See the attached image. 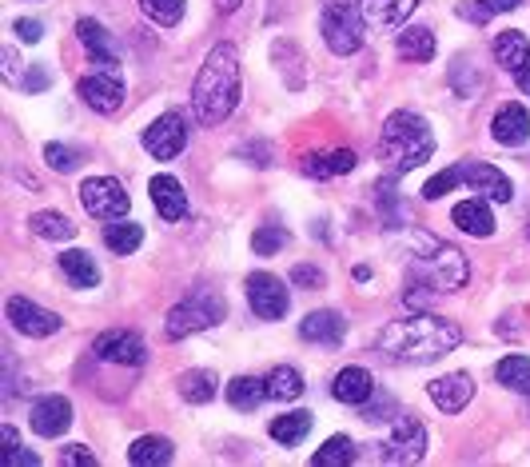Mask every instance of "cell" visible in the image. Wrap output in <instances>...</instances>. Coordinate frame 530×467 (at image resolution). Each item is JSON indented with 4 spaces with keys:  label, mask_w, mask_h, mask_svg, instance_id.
Masks as SVG:
<instances>
[{
    "label": "cell",
    "mask_w": 530,
    "mask_h": 467,
    "mask_svg": "<svg viewBox=\"0 0 530 467\" xmlns=\"http://www.w3.org/2000/svg\"><path fill=\"white\" fill-rule=\"evenodd\" d=\"M463 344V332L459 324L443 320V316H431V312H415V316H403V320H391L379 336V356L391 360V364H403V368H423V364H435L443 360L447 352H455Z\"/></svg>",
    "instance_id": "6da1fadb"
},
{
    "label": "cell",
    "mask_w": 530,
    "mask_h": 467,
    "mask_svg": "<svg viewBox=\"0 0 530 467\" xmlns=\"http://www.w3.org/2000/svg\"><path fill=\"white\" fill-rule=\"evenodd\" d=\"M240 104V52L236 44L220 40L196 72L192 84V112L200 124H224Z\"/></svg>",
    "instance_id": "7a4b0ae2"
},
{
    "label": "cell",
    "mask_w": 530,
    "mask_h": 467,
    "mask_svg": "<svg viewBox=\"0 0 530 467\" xmlns=\"http://www.w3.org/2000/svg\"><path fill=\"white\" fill-rule=\"evenodd\" d=\"M435 152V136L427 128L423 116L399 108L383 120V136H379V156L387 160L391 176H403V172H415L419 164H427Z\"/></svg>",
    "instance_id": "3957f363"
},
{
    "label": "cell",
    "mask_w": 530,
    "mask_h": 467,
    "mask_svg": "<svg viewBox=\"0 0 530 467\" xmlns=\"http://www.w3.org/2000/svg\"><path fill=\"white\" fill-rule=\"evenodd\" d=\"M427 244V256H415V268H411V292H407V308H423L427 304V292H459L467 280H471V264L459 248L443 244V240H431L423 236Z\"/></svg>",
    "instance_id": "277c9868"
},
{
    "label": "cell",
    "mask_w": 530,
    "mask_h": 467,
    "mask_svg": "<svg viewBox=\"0 0 530 467\" xmlns=\"http://www.w3.org/2000/svg\"><path fill=\"white\" fill-rule=\"evenodd\" d=\"M363 0H319V28L335 56H355L363 48Z\"/></svg>",
    "instance_id": "5b68a950"
},
{
    "label": "cell",
    "mask_w": 530,
    "mask_h": 467,
    "mask_svg": "<svg viewBox=\"0 0 530 467\" xmlns=\"http://www.w3.org/2000/svg\"><path fill=\"white\" fill-rule=\"evenodd\" d=\"M224 316H228V304H224L220 296H212V292H196V296L180 300V304L168 312V320H164V336H168V340H184V336H192V332H204V328L220 324Z\"/></svg>",
    "instance_id": "8992f818"
},
{
    "label": "cell",
    "mask_w": 530,
    "mask_h": 467,
    "mask_svg": "<svg viewBox=\"0 0 530 467\" xmlns=\"http://www.w3.org/2000/svg\"><path fill=\"white\" fill-rule=\"evenodd\" d=\"M80 204H84V212L96 216V220H120V216H128V208H132L128 192H124V184H120L116 176H88V180L80 184Z\"/></svg>",
    "instance_id": "52a82bcc"
},
{
    "label": "cell",
    "mask_w": 530,
    "mask_h": 467,
    "mask_svg": "<svg viewBox=\"0 0 530 467\" xmlns=\"http://www.w3.org/2000/svg\"><path fill=\"white\" fill-rule=\"evenodd\" d=\"M427 456V428L419 424V420H411V416H403V420H395V428H391V436L383 440V448H379V460L383 464H419Z\"/></svg>",
    "instance_id": "ba28073f"
},
{
    "label": "cell",
    "mask_w": 530,
    "mask_h": 467,
    "mask_svg": "<svg viewBox=\"0 0 530 467\" xmlns=\"http://www.w3.org/2000/svg\"><path fill=\"white\" fill-rule=\"evenodd\" d=\"M144 148L156 160H176L188 148V120L180 112H164L160 120H152L144 128Z\"/></svg>",
    "instance_id": "9c48e42d"
},
{
    "label": "cell",
    "mask_w": 530,
    "mask_h": 467,
    "mask_svg": "<svg viewBox=\"0 0 530 467\" xmlns=\"http://www.w3.org/2000/svg\"><path fill=\"white\" fill-rule=\"evenodd\" d=\"M4 312H8V324H12L20 336H32V340L56 336V332L64 328V320H60L56 312H48V308H40V304H32V300H24V296H12Z\"/></svg>",
    "instance_id": "30bf717a"
},
{
    "label": "cell",
    "mask_w": 530,
    "mask_h": 467,
    "mask_svg": "<svg viewBox=\"0 0 530 467\" xmlns=\"http://www.w3.org/2000/svg\"><path fill=\"white\" fill-rule=\"evenodd\" d=\"M248 304H252V312L260 316V320H283L287 316V284L279 280V276H271V272H256V276H248Z\"/></svg>",
    "instance_id": "8fae6325"
},
{
    "label": "cell",
    "mask_w": 530,
    "mask_h": 467,
    "mask_svg": "<svg viewBox=\"0 0 530 467\" xmlns=\"http://www.w3.org/2000/svg\"><path fill=\"white\" fill-rule=\"evenodd\" d=\"M80 96L88 108L96 112H116L124 104V80H120V68H96L92 76L80 80Z\"/></svg>",
    "instance_id": "7c38bea8"
},
{
    "label": "cell",
    "mask_w": 530,
    "mask_h": 467,
    "mask_svg": "<svg viewBox=\"0 0 530 467\" xmlns=\"http://www.w3.org/2000/svg\"><path fill=\"white\" fill-rule=\"evenodd\" d=\"M459 172H463V180H467L479 196H487V200H495V204H511V200H515V184H511V176H503L495 164L463 160Z\"/></svg>",
    "instance_id": "4fadbf2b"
},
{
    "label": "cell",
    "mask_w": 530,
    "mask_h": 467,
    "mask_svg": "<svg viewBox=\"0 0 530 467\" xmlns=\"http://www.w3.org/2000/svg\"><path fill=\"white\" fill-rule=\"evenodd\" d=\"M92 352H96L100 360H108V364H120V368H136V364H144V360H148L144 340H140L136 332H124V328L96 336Z\"/></svg>",
    "instance_id": "5bb4252c"
},
{
    "label": "cell",
    "mask_w": 530,
    "mask_h": 467,
    "mask_svg": "<svg viewBox=\"0 0 530 467\" xmlns=\"http://www.w3.org/2000/svg\"><path fill=\"white\" fill-rule=\"evenodd\" d=\"M427 392H431V400H435V408H439V412L459 416V412L471 404L475 384H471V376H467V372H451V376L431 380V384H427Z\"/></svg>",
    "instance_id": "9a60e30c"
},
{
    "label": "cell",
    "mask_w": 530,
    "mask_h": 467,
    "mask_svg": "<svg viewBox=\"0 0 530 467\" xmlns=\"http://www.w3.org/2000/svg\"><path fill=\"white\" fill-rule=\"evenodd\" d=\"M32 432L36 436H44V440H56V436H64L68 432V424H72V404L64 400V396H44V400H36L32 404Z\"/></svg>",
    "instance_id": "2e32d148"
},
{
    "label": "cell",
    "mask_w": 530,
    "mask_h": 467,
    "mask_svg": "<svg viewBox=\"0 0 530 467\" xmlns=\"http://www.w3.org/2000/svg\"><path fill=\"white\" fill-rule=\"evenodd\" d=\"M491 136H495L499 144H507V148L527 144L530 140V112L519 104V100L503 104V108L495 112V120H491Z\"/></svg>",
    "instance_id": "e0dca14e"
},
{
    "label": "cell",
    "mask_w": 530,
    "mask_h": 467,
    "mask_svg": "<svg viewBox=\"0 0 530 467\" xmlns=\"http://www.w3.org/2000/svg\"><path fill=\"white\" fill-rule=\"evenodd\" d=\"M343 332H347V320L339 312H331V308H319V312H311L299 324V336L307 344H323V348H339L343 344Z\"/></svg>",
    "instance_id": "ac0fdd59"
},
{
    "label": "cell",
    "mask_w": 530,
    "mask_h": 467,
    "mask_svg": "<svg viewBox=\"0 0 530 467\" xmlns=\"http://www.w3.org/2000/svg\"><path fill=\"white\" fill-rule=\"evenodd\" d=\"M331 396L347 408H363L371 396H375V376L367 368H343L331 384Z\"/></svg>",
    "instance_id": "d6986e66"
},
{
    "label": "cell",
    "mask_w": 530,
    "mask_h": 467,
    "mask_svg": "<svg viewBox=\"0 0 530 467\" xmlns=\"http://www.w3.org/2000/svg\"><path fill=\"white\" fill-rule=\"evenodd\" d=\"M152 204H156L160 220H168V224L188 216V192H184V184L176 176H156L152 180Z\"/></svg>",
    "instance_id": "ffe728a7"
},
{
    "label": "cell",
    "mask_w": 530,
    "mask_h": 467,
    "mask_svg": "<svg viewBox=\"0 0 530 467\" xmlns=\"http://www.w3.org/2000/svg\"><path fill=\"white\" fill-rule=\"evenodd\" d=\"M451 220H455V228L467 232V236H495V216H491L487 196H475V200L455 204Z\"/></svg>",
    "instance_id": "44dd1931"
},
{
    "label": "cell",
    "mask_w": 530,
    "mask_h": 467,
    "mask_svg": "<svg viewBox=\"0 0 530 467\" xmlns=\"http://www.w3.org/2000/svg\"><path fill=\"white\" fill-rule=\"evenodd\" d=\"M76 36H80V44L88 48V56H92L96 68H120V60H116V52H112V40H108L104 24H96L92 16H84V20L76 24Z\"/></svg>",
    "instance_id": "7402d4cb"
},
{
    "label": "cell",
    "mask_w": 530,
    "mask_h": 467,
    "mask_svg": "<svg viewBox=\"0 0 530 467\" xmlns=\"http://www.w3.org/2000/svg\"><path fill=\"white\" fill-rule=\"evenodd\" d=\"M355 164H359V156H355L351 148H335V152H311V156H303V172L315 176V180L347 176V172H355Z\"/></svg>",
    "instance_id": "603a6c76"
},
{
    "label": "cell",
    "mask_w": 530,
    "mask_h": 467,
    "mask_svg": "<svg viewBox=\"0 0 530 467\" xmlns=\"http://www.w3.org/2000/svg\"><path fill=\"white\" fill-rule=\"evenodd\" d=\"M419 0H363V16L371 28L387 32V28H399L411 12H415Z\"/></svg>",
    "instance_id": "cb8c5ba5"
},
{
    "label": "cell",
    "mask_w": 530,
    "mask_h": 467,
    "mask_svg": "<svg viewBox=\"0 0 530 467\" xmlns=\"http://www.w3.org/2000/svg\"><path fill=\"white\" fill-rule=\"evenodd\" d=\"M495 60L507 68V72H523L530 64V40L523 32H499L495 36Z\"/></svg>",
    "instance_id": "d4e9b609"
},
{
    "label": "cell",
    "mask_w": 530,
    "mask_h": 467,
    "mask_svg": "<svg viewBox=\"0 0 530 467\" xmlns=\"http://www.w3.org/2000/svg\"><path fill=\"white\" fill-rule=\"evenodd\" d=\"M60 268H64V276H68L72 288H96V284H100V268H96V260H92L84 248L64 252V256H60Z\"/></svg>",
    "instance_id": "484cf974"
},
{
    "label": "cell",
    "mask_w": 530,
    "mask_h": 467,
    "mask_svg": "<svg viewBox=\"0 0 530 467\" xmlns=\"http://www.w3.org/2000/svg\"><path fill=\"white\" fill-rule=\"evenodd\" d=\"M399 56H403V60H415V64L435 60V32L423 28V24L403 28V32H399Z\"/></svg>",
    "instance_id": "4316f807"
},
{
    "label": "cell",
    "mask_w": 530,
    "mask_h": 467,
    "mask_svg": "<svg viewBox=\"0 0 530 467\" xmlns=\"http://www.w3.org/2000/svg\"><path fill=\"white\" fill-rule=\"evenodd\" d=\"M128 464H136V467L172 464V440H164V436H140V440L128 448Z\"/></svg>",
    "instance_id": "83f0119b"
},
{
    "label": "cell",
    "mask_w": 530,
    "mask_h": 467,
    "mask_svg": "<svg viewBox=\"0 0 530 467\" xmlns=\"http://www.w3.org/2000/svg\"><path fill=\"white\" fill-rule=\"evenodd\" d=\"M216 392H220V380H216V372H208V368H196V372H184V376H180V396H184L188 404H212Z\"/></svg>",
    "instance_id": "f1b7e54d"
},
{
    "label": "cell",
    "mask_w": 530,
    "mask_h": 467,
    "mask_svg": "<svg viewBox=\"0 0 530 467\" xmlns=\"http://www.w3.org/2000/svg\"><path fill=\"white\" fill-rule=\"evenodd\" d=\"M267 400V380H256V376H236L228 384V404L240 408V412H256Z\"/></svg>",
    "instance_id": "f546056e"
},
{
    "label": "cell",
    "mask_w": 530,
    "mask_h": 467,
    "mask_svg": "<svg viewBox=\"0 0 530 467\" xmlns=\"http://www.w3.org/2000/svg\"><path fill=\"white\" fill-rule=\"evenodd\" d=\"M104 244H108L116 256H132V252L144 244V228L120 216V220H112V224L104 228Z\"/></svg>",
    "instance_id": "4dcf8cb0"
},
{
    "label": "cell",
    "mask_w": 530,
    "mask_h": 467,
    "mask_svg": "<svg viewBox=\"0 0 530 467\" xmlns=\"http://www.w3.org/2000/svg\"><path fill=\"white\" fill-rule=\"evenodd\" d=\"M271 440L275 444H283V448H295V444H303V436L311 432V412H287V416H279V420H271Z\"/></svg>",
    "instance_id": "1f68e13d"
},
{
    "label": "cell",
    "mask_w": 530,
    "mask_h": 467,
    "mask_svg": "<svg viewBox=\"0 0 530 467\" xmlns=\"http://www.w3.org/2000/svg\"><path fill=\"white\" fill-rule=\"evenodd\" d=\"M32 232L40 240H72L76 236V224L64 216V212H32Z\"/></svg>",
    "instance_id": "d6a6232c"
},
{
    "label": "cell",
    "mask_w": 530,
    "mask_h": 467,
    "mask_svg": "<svg viewBox=\"0 0 530 467\" xmlns=\"http://www.w3.org/2000/svg\"><path fill=\"white\" fill-rule=\"evenodd\" d=\"M495 376H499V384H503V388L530 396V360L527 356H503V360H499V368H495Z\"/></svg>",
    "instance_id": "836d02e7"
},
{
    "label": "cell",
    "mask_w": 530,
    "mask_h": 467,
    "mask_svg": "<svg viewBox=\"0 0 530 467\" xmlns=\"http://www.w3.org/2000/svg\"><path fill=\"white\" fill-rule=\"evenodd\" d=\"M299 396H303V376L295 368H275L267 376V400L287 404V400H299Z\"/></svg>",
    "instance_id": "e575fe53"
},
{
    "label": "cell",
    "mask_w": 530,
    "mask_h": 467,
    "mask_svg": "<svg viewBox=\"0 0 530 467\" xmlns=\"http://www.w3.org/2000/svg\"><path fill=\"white\" fill-rule=\"evenodd\" d=\"M140 4V12L152 20V24H160V28H176L180 20H184V8H188V0H136Z\"/></svg>",
    "instance_id": "d590c367"
},
{
    "label": "cell",
    "mask_w": 530,
    "mask_h": 467,
    "mask_svg": "<svg viewBox=\"0 0 530 467\" xmlns=\"http://www.w3.org/2000/svg\"><path fill=\"white\" fill-rule=\"evenodd\" d=\"M315 467H351L355 464V444L347 436H331L315 456H311Z\"/></svg>",
    "instance_id": "8d00e7d4"
},
{
    "label": "cell",
    "mask_w": 530,
    "mask_h": 467,
    "mask_svg": "<svg viewBox=\"0 0 530 467\" xmlns=\"http://www.w3.org/2000/svg\"><path fill=\"white\" fill-rule=\"evenodd\" d=\"M447 80H451L455 96H463V100L479 96V88H483V72H479V64H471V60H455V68H451Z\"/></svg>",
    "instance_id": "74e56055"
},
{
    "label": "cell",
    "mask_w": 530,
    "mask_h": 467,
    "mask_svg": "<svg viewBox=\"0 0 530 467\" xmlns=\"http://www.w3.org/2000/svg\"><path fill=\"white\" fill-rule=\"evenodd\" d=\"M44 160H48V168L52 172H76L80 168V148H72V144H44Z\"/></svg>",
    "instance_id": "f35d334b"
},
{
    "label": "cell",
    "mask_w": 530,
    "mask_h": 467,
    "mask_svg": "<svg viewBox=\"0 0 530 467\" xmlns=\"http://www.w3.org/2000/svg\"><path fill=\"white\" fill-rule=\"evenodd\" d=\"M252 248H256V256H275L279 248H287V228L264 224V228L252 236Z\"/></svg>",
    "instance_id": "ab89813d"
},
{
    "label": "cell",
    "mask_w": 530,
    "mask_h": 467,
    "mask_svg": "<svg viewBox=\"0 0 530 467\" xmlns=\"http://www.w3.org/2000/svg\"><path fill=\"white\" fill-rule=\"evenodd\" d=\"M459 180H463L459 164H455V168H443V172H435V176L423 184V200H439V196H447V192H451Z\"/></svg>",
    "instance_id": "60d3db41"
},
{
    "label": "cell",
    "mask_w": 530,
    "mask_h": 467,
    "mask_svg": "<svg viewBox=\"0 0 530 467\" xmlns=\"http://www.w3.org/2000/svg\"><path fill=\"white\" fill-rule=\"evenodd\" d=\"M375 192H379V212H383V224H387V228H399L403 220H399V212H395V208H399V200H395V180H379V188H375Z\"/></svg>",
    "instance_id": "b9f144b4"
},
{
    "label": "cell",
    "mask_w": 530,
    "mask_h": 467,
    "mask_svg": "<svg viewBox=\"0 0 530 467\" xmlns=\"http://www.w3.org/2000/svg\"><path fill=\"white\" fill-rule=\"evenodd\" d=\"M291 284L295 288H323V272L311 268V264H295L291 268Z\"/></svg>",
    "instance_id": "7bdbcfd3"
},
{
    "label": "cell",
    "mask_w": 530,
    "mask_h": 467,
    "mask_svg": "<svg viewBox=\"0 0 530 467\" xmlns=\"http://www.w3.org/2000/svg\"><path fill=\"white\" fill-rule=\"evenodd\" d=\"M60 464L64 467H96V456H92L84 444H72V448L60 452Z\"/></svg>",
    "instance_id": "ee69618b"
},
{
    "label": "cell",
    "mask_w": 530,
    "mask_h": 467,
    "mask_svg": "<svg viewBox=\"0 0 530 467\" xmlns=\"http://www.w3.org/2000/svg\"><path fill=\"white\" fill-rule=\"evenodd\" d=\"M0 464L4 467H36L40 464V456H36L32 448H20V444H16L12 452H4V456H0Z\"/></svg>",
    "instance_id": "f6af8a7d"
},
{
    "label": "cell",
    "mask_w": 530,
    "mask_h": 467,
    "mask_svg": "<svg viewBox=\"0 0 530 467\" xmlns=\"http://www.w3.org/2000/svg\"><path fill=\"white\" fill-rule=\"evenodd\" d=\"M12 28H16V36H20L24 44H36V40L44 36V24H40V20H28V16H24V20H16Z\"/></svg>",
    "instance_id": "bcb514c9"
},
{
    "label": "cell",
    "mask_w": 530,
    "mask_h": 467,
    "mask_svg": "<svg viewBox=\"0 0 530 467\" xmlns=\"http://www.w3.org/2000/svg\"><path fill=\"white\" fill-rule=\"evenodd\" d=\"M459 16H467V20H475V24H483V20H491V12H487V4L479 0V4H459Z\"/></svg>",
    "instance_id": "7dc6e473"
},
{
    "label": "cell",
    "mask_w": 530,
    "mask_h": 467,
    "mask_svg": "<svg viewBox=\"0 0 530 467\" xmlns=\"http://www.w3.org/2000/svg\"><path fill=\"white\" fill-rule=\"evenodd\" d=\"M24 88H28V92H44V88H48V72H44V68H32V72L24 76Z\"/></svg>",
    "instance_id": "c3c4849f"
},
{
    "label": "cell",
    "mask_w": 530,
    "mask_h": 467,
    "mask_svg": "<svg viewBox=\"0 0 530 467\" xmlns=\"http://www.w3.org/2000/svg\"><path fill=\"white\" fill-rule=\"evenodd\" d=\"M483 4H487V12L495 16V12H511V8H519L523 0H483Z\"/></svg>",
    "instance_id": "681fc988"
},
{
    "label": "cell",
    "mask_w": 530,
    "mask_h": 467,
    "mask_svg": "<svg viewBox=\"0 0 530 467\" xmlns=\"http://www.w3.org/2000/svg\"><path fill=\"white\" fill-rule=\"evenodd\" d=\"M0 444H4V452H12V448H16V428L4 424V428H0ZM4 452H0V456H4Z\"/></svg>",
    "instance_id": "f907efd6"
},
{
    "label": "cell",
    "mask_w": 530,
    "mask_h": 467,
    "mask_svg": "<svg viewBox=\"0 0 530 467\" xmlns=\"http://www.w3.org/2000/svg\"><path fill=\"white\" fill-rule=\"evenodd\" d=\"M4 76L16 80V52L12 48H4Z\"/></svg>",
    "instance_id": "816d5d0a"
},
{
    "label": "cell",
    "mask_w": 530,
    "mask_h": 467,
    "mask_svg": "<svg viewBox=\"0 0 530 467\" xmlns=\"http://www.w3.org/2000/svg\"><path fill=\"white\" fill-rule=\"evenodd\" d=\"M519 88H523V92L530 96V64L523 68V72H519Z\"/></svg>",
    "instance_id": "f5cc1de1"
},
{
    "label": "cell",
    "mask_w": 530,
    "mask_h": 467,
    "mask_svg": "<svg viewBox=\"0 0 530 467\" xmlns=\"http://www.w3.org/2000/svg\"><path fill=\"white\" fill-rule=\"evenodd\" d=\"M216 8H220V12H236V8H240V0H216Z\"/></svg>",
    "instance_id": "db71d44e"
},
{
    "label": "cell",
    "mask_w": 530,
    "mask_h": 467,
    "mask_svg": "<svg viewBox=\"0 0 530 467\" xmlns=\"http://www.w3.org/2000/svg\"><path fill=\"white\" fill-rule=\"evenodd\" d=\"M527 416H530V408H527Z\"/></svg>",
    "instance_id": "11a10c76"
}]
</instances>
